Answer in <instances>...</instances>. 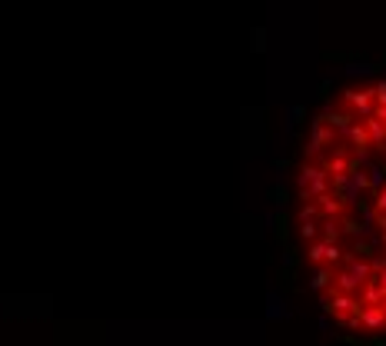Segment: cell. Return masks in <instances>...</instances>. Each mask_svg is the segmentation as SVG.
<instances>
[{
    "mask_svg": "<svg viewBox=\"0 0 386 346\" xmlns=\"http://www.w3.org/2000/svg\"><path fill=\"white\" fill-rule=\"evenodd\" d=\"M290 236L323 323L386 343V63L349 67L316 96L290 173Z\"/></svg>",
    "mask_w": 386,
    "mask_h": 346,
    "instance_id": "cell-1",
    "label": "cell"
}]
</instances>
